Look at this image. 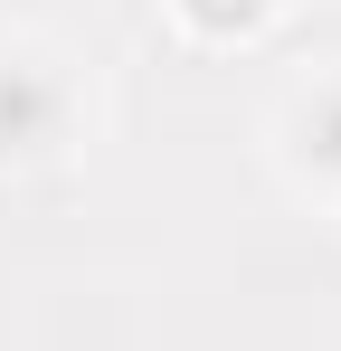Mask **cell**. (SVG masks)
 Segmentation results:
<instances>
[{"label":"cell","mask_w":341,"mask_h":351,"mask_svg":"<svg viewBox=\"0 0 341 351\" xmlns=\"http://www.w3.org/2000/svg\"><path fill=\"white\" fill-rule=\"evenodd\" d=\"M284 171H294V180H323V190H341V76L303 86V95L284 105Z\"/></svg>","instance_id":"obj_2"},{"label":"cell","mask_w":341,"mask_h":351,"mask_svg":"<svg viewBox=\"0 0 341 351\" xmlns=\"http://www.w3.org/2000/svg\"><path fill=\"white\" fill-rule=\"evenodd\" d=\"M170 10H180L199 38H247V29H266L275 0H170Z\"/></svg>","instance_id":"obj_3"},{"label":"cell","mask_w":341,"mask_h":351,"mask_svg":"<svg viewBox=\"0 0 341 351\" xmlns=\"http://www.w3.org/2000/svg\"><path fill=\"white\" fill-rule=\"evenodd\" d=\"M66 123H76V86L29 48H0V162L66 152Z\"/></svg>","instance_id":"obj_1"}]
</instances>
